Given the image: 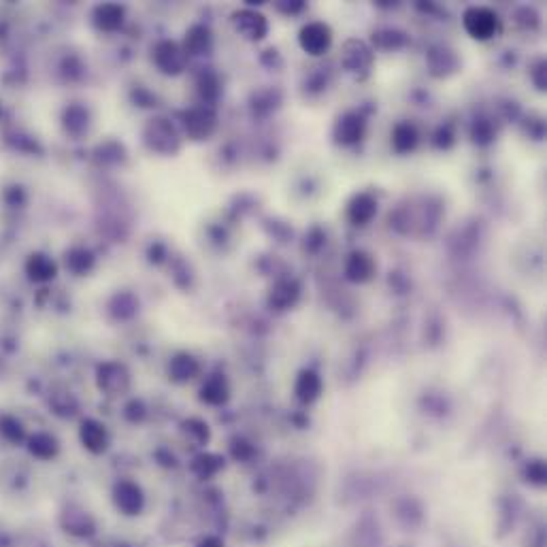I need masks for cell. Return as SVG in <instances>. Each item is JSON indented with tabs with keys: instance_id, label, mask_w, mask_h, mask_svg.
Returning a JSON list of instances; mask_svg holds the SVG:
<instances>
[{
	"instance_id": "14",
	"label": "cell",
	"mask_w": 547,
	"mask_h": 547,
	"mask_svg": "<svg viewBox=\"0 0 547 547\" xmlns=\"http://www.w3.org/2000/svg\"><path fill=\"white\" fill-rule=\"evenodd\" d=\"M349 220L354 222V224H360V226H364V224H369L373 218H375V213H377V203H375V198L373 196H369V194H358L352 203H349Z\"/></svg>"
},
{
	"instance_id": "8",
	"label": "cell",
	"mask_w": 547,
	"mask_h": 547,
	"mask_svg": "<svg viewBox=\"0 0 547 547\" xmlns=\"http://www.w3.org/2000/svg\"><path fill=\"white\" fill-rule=\"evenodd\" d=\"M98 386H101V390H105L107 394L118 397V394L126 392L128 386H131L128 371H126L122 364L109 362V364L101 367V371H98Z\"/></svg>"
},
{
	"instance_id": "27",
	"label": "cell",
	"mask_w": 547,
	"mask_h": 547,
	"mask_svg": "<svg viewBox=\"0 0 547 547\" xmlns=\"http://www.w3.org/2000/svg\"><path fill=\"white\" fill-rule=\"evenodd\" d=\"M94 258L90 252L86 250H73L68 256H66V267L73 271V273H86L90 267H92Z\"/></svg>"
},
{
	"instance_id": "29",
	"label": "cell",
	"mask_w": 547,
	"mask_h": 547,
	"mask_svg": "<svg viewBox=\"0 0 547 547\" xmlns=\"http://www.w3.org/2000/svg\"><path fill=\"white\" fill-rule=\"evenodd\" d=\"M526 475L533 479V481H537V484H541L543 479H546V466L541 464V462H533L528 469H526Z\"/></svg>"
},
{
	"instance_id": "17",
	"label": "cell",
	"mask_w": 547,
	"mask_h": 547,
	"mask_svg": "<svg viewBox=\"0 0 547 547\" xmlns=\"http://www.w3.org/2000/svg\"><path fill=\"white\" fill-rule=\"evenodd\" d=\"M60 445H58V439L47 434V432H36L28 439V451L34 456V458H41V460H51L56 458Z\"/></svg>"
},
{
	"instance_id": "18",
	"label": "cell",
	"mask_w": 547,
	"mask_h": 547,
	"mask_svg": "<svg viewBox=\"0 0 547 547\" xmlns=\"http://www.w3.org/2000/svg\"><path fill=\"white\" fill-rule=\"evenodd\" d=\"M26 273L30 275V279L34 281H49L53 279L58 269H56V262L45 256V254H32L26 262Z\"/></svg>"
},
{
	"instance_id": "24",
	"label": "cell",
	"mask_w": 547,
	"mask_h": 547,
	"mask_svg": "<svg viewBox=\"0 0 547 547\" xmlns=\"http://www.w3.org/2000/svg\"><path fill=\"white\" fill-rule=\"evenodd\" d=\"M192 469L198 477L207 479V477H213L220 469H222V458L220 456H213V454H200L194 458L192 462Z\"/></svg>"
},
{
	"instance_id": "10",
	"label": "cell",
	"mask_w": 547,
	"mask_h": 547,
	"mask_svg": "<svg viewBox=\"0 0 547 547\" xmlns=\"http://www.w3.org/2000/svg\"><path fill=\"white\" fill-rule=\"evenodd\" d=\"M343 64L349 73H369L371 64H373V56L369 51V47L360 41H349L345 45V53H343Z\"/></svg>"
},
{
	"instance_id": "19",
	"label": "cell",
	"mask_w": 547,
	"mask_h": 547,
	"mask_svg": "<svg viewBox=\"0 0 547 547\" xmlns=\"http://www.w3.org/2000/svg\"><path fill=\"white\" fill-rule=\"evenodd\" d=\"M211 49V32L205 26H192L185 34V53L203 56Z\"/></svg>"
},
{
	"instance_id": "6",
	"label": "cell",
	"mask_w": 547,
	"mask_h": 547,
	"mask_svg": "<svg viewBox=\"0 0 547 547\" xmlns=\"http://www.w3.org/2000/svg\"><path fill=\"white\" fill-rule=\"evenodd\" d=\"M232 24H235V30L247 39V41H260L265 39V34L269 32V24L265 19V15L252 11V9H243V11H237L232 15Z\"/></svg>"
},
{
	"instance_id": "26",
	"label": "cell",
	"mask_w": 547,
	"mask_h": 547,
	"mask_svg": "<svg viewBox=\"0 0 547 547\" xmlns=\"http://www.w3.org/2000/svg\"><path fill=\"white\" fill-rule=\"evenodd\" d=\"M183 432L196 445H203V443L209 441V426L205 421H200V419H188L183 424Z\"/></svg>"
},
{
	"instance_id": "1",
	"label": "cell",
	"mask_w": 547,
	"mask_h": 547,
	"mask_svg": "<svg viewBox=\"0 0 547 547\" xmlns=\"http://www.w3.org/2000/svg\"><path fill=\"white\" fill-rule=\"evenodd\" d=\"M464 28L473 39L486 41V39H492L499 32L501 21H499V15L494 11H490L486 6H471L464 13Z\"/></svg>"
},
{
	"instance_id": "28",
	"label": "cell",
	"mask_w": 547,
	"mask_h": 547,
	"mask_svg": "<svg viewBox=\"0 0 547 547\" xmlns=\"http://www.w3.org/2000/svg\"><path fill=\"white\" fill-rule=\"evenodd\" d=\"M200 96L205 101H215L218 94H220V83H218V77L215 75H203L200 77Z\"/></svg>"
},
{
	"instance_id": "4",
	"label": "cell",
	"mask_w": 547,
	"mask_h": 547,
	"mask_svg": "<svg viewBox=\"0 0 547 547\" xmlns=\"http://www.w3.org/2000/svg\"><path fill=\"white\" fill-rule=\"evenodd\" d=\"M300 47L309 53V56H322L324 51H328L330 43H332V32L326 24L322 21H311L300 30Z\"/></svg>"
},
{
	"instance_id": "2",
	"label": "cell",
	"mask_w": 547,
	"mask_h": 547,
	"mask_svg": "<svg viewBox=\"0 0 547 547\" xmlns=\"http://www.w3.org/2000/svg\"><path fill=\"white\" fill-rule=\"evenodd\" d=\"M145 143L162 153H173L179 147V137L175 133V128L170 126V122L158 118V120H149V124L145 126Z\"/></svg>"
},
{
	"instance_id": "7",
	"label": "cell",
	"mask_w": 547,
	"mask_h": 547,
	"mask_svg": "<svg viewBox=\"0 0 547 547\" xmlns=\"http://www.w3.org/2000/svg\"><path fill=\"white\" fill-rule=\"evenodd\" d=\"M113 503L124 516H137L145 505V496L135 481H120L113 490Z\"/></svg>"
},
{
	"instance_id": "23",
	"label": "cell",
	"mask_w": 547,
	"mask_h": 547,
	"mask_svg": "<svg viewBox=\"0 0 547 547\" xmlns=\"http://www.w3.org/2000/svg\"><path fill=\"white\" fill-rule=\"evenodd\" d=\"M392 145L399 153H407L417 145V131L409 122H403L392 133Z\"/></svg>"
},
{
	"instance_id": "22",
	"label": "cell",
	"mask_w": 547,
	"mask_h": 547,
	"mask_svg": "<svg viewBox=\"0 0 547 547\" xmlns=\"http://www.w3.org/2000/svg\"><path fill=\"white\" fill-rule=\"evenodd\" d=\"M62 526L66 528V533L71 535H90L94 531V522L88 513L83 511H66L62 516Z\"/></svg>"
},
{
	"instance_id": "30",
	"label": "cell",
	"mask_w": 547,
	"mask_h": 547,
	"mask_svg": "<svg viewBox=\"0 0 547 547\" xmlns=\"http://www.w3.org/2000/svg\"><path fill=\"white\" fill-rule=\"evenodd\" d=\"M198 547H224V543L218 537H207L198 543Z\"/></svg>"
},
{
	"instance_id": "25",
	"label": "cell",
	"mask_w": 547,
	"mask_h": 547,
	"mask_svg": "<svg viewBox=\"0 0 547 547\" xmlns=\"http://www.w3.org/2000/svg\"><path fill=\"white\" fill-rule=\"evenodd\" d=\"M0 434H2L6 441H11V443H19V441H24V436H26L21 421L15 419V417H11V415L0 417Z\"/></svg>"
},
{
	"instance_id": "15",
	"label": "cell",
	"mask_w": 547,
	"mask_h": 547,
	"mask_svg": "<svg viewBox=\"0 0 547 547\" xmlns=\"http://www.w3.org/2000/svg\"><path fill=\"white\" fill-rule=\"evenodd\" d=\"M198 371H200V367H198L196 358L190 354H177L168 364V375L175 382H190L198 375Z\"/></svg>"
},
{
	"instance_id": "16",
	"label": "cell",
	"mask_w": 547,
	"mask_h": 547,
	"mask_svg": "<svg viewBox=\"0 0 547 547\" xmlns=\"http://www.w3.org/2000/svg\"><path fill=\"white\" fill-rule=\"evenodd\" d=\"M228 384L222 375H213L205 382V386L200 388V401L207 405H224L228 401Z\"/></svg>"
},
{
	"instance_id": "11",
	"label": "cell",
	"mask_w": 547,
	"mask_h": 547,
	"mask_svg": "<svg viewBox=\"0 0 547 547\" xmlns=\"http://www.w3.org/2000/svg\"><path fill=\"white\" fill-rule=\"evenodd\" d=\"M364 135V120L358 113H347L343 116L337 126H334V138L341 145H354Z\"/></svg>"
},
{
	"instance_id": "5",
	"label": "cell",
	"mask_w": 547,
	"mask_h": 547,
	"mask_svg": "<svg viewBox=\"0 0 547 547\" xmlns=\"http://www.w3.org/2000/svg\"><path fill=\"white\" fill-rule=\"evenodd\" d=\"M183 126H185V133L194 140H203L215 131L218 118L209 107H194L183 116Z\"/></svg>"
},
{
	"instance_id": "13",
	"label": "cell",
	"mask_w": 547,
	"mask_h": 547,
	"mask_svg": "<svg viewBox=\"0 0 547 547\" xmlns=\"http://www.w3.org/2000/svg\"><path fill=\"white\" fill-rule=\"evenodd\" d=\"M122 21H124V9L120 4L107 2V4H98L94 9V24L101 30H107V32L118 30L122 26Z\"/></svg>"
},
{
	"instance_id": "3",
	"label": "cell",
	"mask_w": 547,
	"mask_h": 547,
	"mask_svg": "<svg viewBox=\"0 0 547 547\" xmlns=\"http://www.w3.org/2000/svg\"><path fill=\"white\" fill-rule=\"evenodd\" d=\"M153 62L164 75H179L185 68L188 53L173 41H162L153 49Z\"/></svg>"
},
{
	"instance_id": "20",
	"label": "cell",
	"mask_w": 547,
	"mask_h": 547,
	"mask_svg": "<svg viewBox=\"0 0 547 547\" xmlns=\"http://www.w3.org/2000/svg\"><path fill=\"white\" fill-rule=\"evenodd\" d=\"M322 392V379L313 371H302L296 382V397L302 403H313Z\"/></svg>"
},
{
	"instance_id": "12",
	"label": "cell",
	"mask_w": 547,
	"mask_h": 547,
	"mask_svg": "<svg viewBox=\"0 0 547 547\" xmlns=\"http://www.w3.org/2000/svg\"><path fill=\"white\" fill-rule=\"evenodd\" d=\"M345 275L349 281L364 283L375 275V260L367 252H354L345 265Z\"/></svg>"
},
{
	"instance_id": "21",
	"label": "cell",
	"mask_w": 547,
	"mask_h": 547,
	"mask_svg": "<svg viewBox=\"0 0 547 547\" xmlns=\"http://www.w3.org/2000/svg\"><path fill=\"white\" fill-rule=\"evenodd\" d=\"M298 298V285L292 279H283L271 290V305L277 309H287Z\"/></svg>"
},
{
	"instance_id": "9",
	"label": "cell",
	"mask_w": 547,
	"mask_h": 547,
	"mask_svg": "<svg viewBox=\"0 0 547 547\" xmlns=\"http://www.w3.org/2000/svg\"><path fill=\"white\" fill-rule=\"evenodd\" d=\"M79 439L83 443L86 449H90L92 454H103L109 445V434L107 428L96 421V419H86L79 428Z\"/></svg>"
}]
</instances>
